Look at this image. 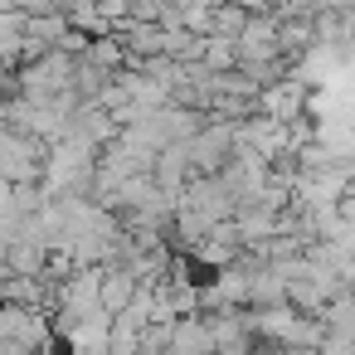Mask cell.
Masks as SVG:
<instances>
[{"label": "cell", "instance_id": "3957f363", "mask_svg": "<svg viewBox=\"0 0 355 355\" xmlns=\"http://www.w3.org/2000/svg\"><path fill=\"white\" fill-rule=\"evenodd\" d=\"M306 107H311V98H306V83L292 73V78H282V83H272V88H263V98H258V112L263 117H272V122H297V117H306Z\"/></svg>", "mask_w": 355, "mask_h": 355}, {"label": "cell", "instance_id": "ba28073f", "mask_svg": "<svg viewBox=\"0 0 355 355\" xmlns=\"http://www.w3.org/2000/svg\"><path fill=\"white\" fill-rule=\"evenodd\" d=\"M209 73H234L239 69V44L234 40H224V35H209L205 40V59H200Z\"/></svg>", "mask_w": 355, "mask_h": 355}, {"label": "cell", "instance_id": "5b68a950", "mask_svg": "<svg viewBox=\"0 0 355 355\" xmlns=\"http://www.w3.org/2000/svg\"><path fill=\"white\" fill-rule=\"evenodd\" d=\"M141 297V282L127 272V268H103V311L117 321L132 302Z\"/></svg>", "mask_w": 355, "mask_h": 355}, {"label": "cell", "instance_id": "277c9868", "mask_svg": "<svg viewBox=\"0 0 355 355\" xmlns=\"http://www.w3.org/2000/svg\"><path fill=\"white\" fill-rule=\"evenodd\" d=\"M321 326H326V345L321 355H350L355 350V297H336L326 311H321Z\"/></svg>", "mask_w": 355, "mask_h": 355}, {"label": "cell", "instance_id": "30bf717a", "mask_svg": "<svg viewBox=\"0 0 355 355\" xmlns=\"http://www.w3.org/2000/svg\"><path fill=\"white\" fill-rule=\"evenodd\" d=\"M350 355H355V350H350Z\"/></svg>", "mask_w": 355, "mask_h": 355}, {"label": "cell", "instance_id": "52a82bcc", "mask_svg": "<svg viewBox=\"0 0 355 355\" xmlns=\"http://www.w3.org/2000/svg\"><path fill=\"white\" fill-rule=\"evenodd\" d=\"M175 350H180V355H214V331H209V316L175 321Z\"/></svg>", "mask_w": 355, "mask_h": 355}, {"label": "cell", "instance_id": "6da1fadb", "mask_svg": "<svg viewBox=\"0 0 355 355\" xmlns=\"http://www.w3.org/2000/svg\"><path fill=\"white\" fill-rule=\"evenodd\" d=\"M175 209L205 214V219L219 229V224H234V214H239V200L224 190V180H219V175H195V180L185 185V195H180V205H175Z\"/></svg>", "mask_w": 355, "mask_h": 355}, {"label": "cell", "instance_id": "7a4b0ae2", "mask_svg": "<svg viewBox=\"0 0 355 355\" xmlns=\"http://www.w3.org/2000/svg\"><path fill=\"white\" fill-rule=\"evenodd\" d=\"M234 127L229 122H209L195 141H185V156H190V166H195V175H219L229 161H234Z\"/></svg>", "mask_w": 355, "mask_h": 355}, {"label": "cell", "instance_id": "8992f818", "mask_svg": "<svg viewBox=\"0 0 355 355\" xmlns=\"http://www.w3.org/2000/svg\"><path fill=\"white\" fill-rule=\"evenodd\" d=\"M49 268V248L35 243V239H15L10 243V258H6V272L10 277H44Z\"/></svg>", "mask_w": 355, "mask_h": 355}, {"label": "cell", "instance_id": "9c48e42d", "mask_svg": "<svg viewBox=\"0 0 355 355\" xmlns=\"http://www.w3.org/2000/svg\"><path fill=\"white\" fill-rule=\"evenodd\" d=\"M248 20H253V15H248L243 6H214V30H209V35H224V40L239 44V35L248 30Z\"/></svg>", "mask_w": 355, "mask_h": 355}]
</instances>
